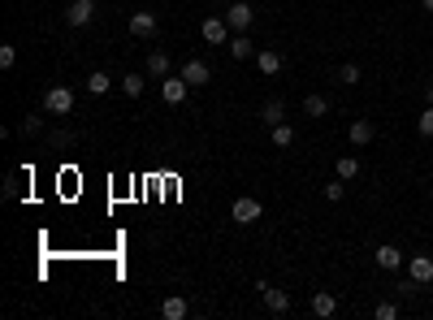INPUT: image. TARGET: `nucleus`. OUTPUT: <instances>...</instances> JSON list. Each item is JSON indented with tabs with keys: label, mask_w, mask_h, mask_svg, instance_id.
Here are the masks:
<instances>
[{
	"label": "nucleus",
	"mask_w": 433,
	"mask_h": 320,
	"mask_svg": "<svg viewBox=\"0 0 433 320\" xmlns=\"http://www.w3.org/2000/svg\"><path fill=\"white\" fill-rule=\"evenodd\" d=\"M44 113H48V117L74 113V91H70V87H48V91H44Z\"/></svg>",
	"instance_id": "1"
},
{
	"label": "nucleus",
	"mask_w": 433,
	"mask_h": 320,
	"mask_svg": "<svg viewBox=\"0 0 433 320\" xmlns=\"http://www.w3.org/2000/svg\"><path fill=\"white\" fill-rule=\"evenodd\" d=\"M338 83L343 87H356L360 83V66H351V61H347V66H338Z\"/></svg>",
	"instance_id": "25"
},
{
	"label": "nucleus",
	"mask_w": 433,
	"mask_h": 320,
	"mask_svg": "<svg viewBox=\"0 0 433 320\" xmlns=\"http://www.w3.org/2000/svg\"><path fill=\"white\" fill-rule=\"evenodd\" d=\"M131 35L135 39H152L156 35V13H131Z\"/></svg>",
	"instance_id": "11"
},
{
	"label": "nucleus",
	"mask_w": 433,
	"mask_h": 320,
	"mask_svg": "<svg viewBox=\"0 0 433 320\" xmlns=\"http://www.w3.org/2000/svg\"><path fill=\"white\" fill-rule=\"evenodd\" d=\"M356 173H360V160H356V156H338V178H343V182H351Z\"/></svg>",
	"instance_id": "23"
},
{
	"label": "nucleus",
	"mask_w": 433,
	"mask_h": 320,
	"mask_svg": "<svg viewBox=\"0 0 433 320\" xmlns=\"http://www.w3.org/2000/svg\"><path fill=\"white\" fill-rule=\"evenodd\" d=\"M373 139H377V126L368 121V117H360L356 126H351V143H356V148H368Z\"/></svg>",
	"instance_id": "14"
},
{
	"label": "nucleus",
	"mask_w": 433,
	"mask_h": 320,
	"mask_svg": "<svg viewBox=\"0 0 433 320\" xmlns=\"http://www.w3.org/2000/svg\"><path fill=\"white\" fill-rule=\"evenodd\" d=\"M429 104H433V83H429Z\"/></svg>",
	"instance_id": "32"
},
{
	"label": "nucleus",
	"mask_w": 433,
	"mask_h": 320,
	"mask_svg": "<svg viewBox=\"0 0 433 320\" xmlns=\"http://www.w3.org/2000/svg\"><path fill=\"white\" fill-rule=\"evenodd\" d=\"M373 260H377V268H390V273H394V268H403V260H407V255L398 251L394 243H381V247L373 251Z\"/></svg>",
	"instance_id": "9"
},
{
	"label": "nucleus",
	"mask_w": 433,
	"mask_h": 320,
	"mask_svg": "<svg viewBox=\"0 0 433 320\" xmlns=\"http://www.w3.org/2000/svg\"><path fill=\"white\" fill-rule=\"evenodd\" d=\"M343 195H347V186H343V178H334V182L325 186V199H329V203H338Z\"/></svg>",
	"instance_id": "29"
},
{
	"label": "nucleus",
	"mask_w": 433,
	"mask_h": 320,
	"mask_svg": "<svg viewBox=\"0 0 433 320\" xmlns=\"http://www.w3.org/2000/svg\"><path fill=\"white\" fill-rule=\"evenodd\" d=\"M407 277L416 286H429L433 281V260H429V255H407Z\"/></svg>",
	"instance_id": "8"
},
{
	"label": "nucleus",
	"mask_w": 433,
	"mask_h": 320,
	"mask_svg": "<svg viewBox=\"0 0 433 320\" xmlns=\"http://www.w3.org/2000/svg\"><path fill=\"white\" fill-rule=\"evenodd\" d=\"M230 217H234V226H256V221L264 217V203H260V199H251V195H243V199H234Z\"/></svg>",
	"instance_id": "2"
},
{
	"label": "nucleus",
	"mask_w": 433,
	"mask_h": 320,
	"mask_svg": "<svg viewBox=\"0 0 433 320\" xmlns=\"http://www.w3.org/2000/svg\"><path fill=\"white\" fill-rule=\"evenodd\" d=\"M256 290H260L264 308L273 312V316H286V312H291V294H286V290H278V286H269V281H260V286H256Z\"/></svg>",
	"instance_id": "3"
},
{
	"label": "nucleus",
	"mask_w": 433,
	"mask_h": 320,
	"mask_svg": "<svg viewBox=\"0 0 433 320\" xmlns=\"http://www.w3.org/2000/svg\"><path fill=\"white\" fill-rule=\"evenodd\" d=\"M74 134L70 130H48V148H52V152H66V148H74Z\"/></svg>",
	"instance_id": "20"
},
{
	"label": "nucleus",
	"mask_w": 433,
	"mask_h": 320,
	"mask_svg": "<svg viewBox=\"0 0 433 320\" xmlns=\"http://www.w3.org/2000/svg\"><path fill=\"white\" fill-rule=\"evenodd\" d=\"M95 18V0H70V9H66V22L78 30V26H87Z\"/></svg>",
	"instance_id": "7"
},
{
	"label": "nucleus",
	"mask_w": 433,
	"mask_h": 320,
	"mask_svg": "<svg viewBox=\"0 0 433 320\" xmlns=\"http://www.w3.org/2000/svg\"><path fill=\"white\" fill-rule=\"evenodd\" d=\"M421 5H425V9H429V13H433V0H421Z\"/></svg>",
	"instance_id": "31"
},
{
	"label": "nucleus",
	"mask_w": 433,
	"mask_h": 320,
	"mask_svg": "<svg viewBox=\"0 0 433 320\" xmlns=\"http://www.w3.org/2000/svg\"><path fill=\"white\" fill-rule=\"evenodd\" d=\"M256 66H260V74L264 78H273V74H282V52H273V48H260V52H256Z\"/></svg>",
	"instance_id": "10"
},
{
	"label": "nucleus",
	"mask_w": 433,
	"mask_h": 320,
	"mask_svg": "<svg viewBox=\"0 0 433 320\" xmlns=\"http://www.w3.org/2000/svg\"><path fill=\"white\" fill-rule=\"evenodd\" d=\"M148 78H169V70H173V61H169V52H148Z\"/></svg>",
	"instance_id": "13"
},
{
	"label": "nucleus",
	"mask_w": 433,
	"mask_h": 320,
	"mask_svg": "<svg viewBox=\"0 0 433 320\" xmlns=\"http://www.w3.org/2000/svg\"><path fill=\"white\" fill-rule=\"evenodd\" d=\"M416 130H421L425 139H433V104L425 108V113H421V117H416Z\"/></svg>",
	"instance_id": "27"
},
{
	"label": "nucleus",
	"mask_w": 433,
	"mask_h": 320,
	"mask_svg": "<svg viewBox=\"0 0 433 320\" xmlns=\"http://www.w3.org/2000/svg\"><path fill=\"white\" fill-rule=\"evenodd\" d=\"M186 91H191V83H186L182 74H178V78H165V83H160V100H165L169 108H178V104L186 100Z\"/></svg>",
	"instance_id": "5"
},
{
	"label": "nucleus",
	"mask_w": 433,
	"mask_h": 320,
	"mask_svg": "<svg viewBox=\"0 0 433 320\" xmlns=\"http://www.w3.org/2000/svg\"><path fill=\"white\" fill-rule=\"evenodd\" d=\"M291 143H295V130H291V126H273V148H291Z\"/></svg>",
	"instance_id": "24"
},
{
	"label": "nucleus",
	"mask_w": 433,
	"mask_h": 320,
	"mask_svg": "<svg viewBox=\"0 0 433 320\" xmlns=\"http://www.w3.org/2000/svg\"><path fill=\"white\" fill-rule=\"evenodd\" d=\"M182 78H186L191 87H204V83H208V78H213V74H208V66H204L200 57H191L186 66H182Z\"/></svg>",
	"instance_id": "12"
},
{
	"label": "nucleus",
	"mask_w": 433,
	"mask_h": 320,
	"mask_svg": "<svg viewBox=\"0 0 433 320\" xmlns=\"http://www.w3.org/2000/svg\"><path fill=\"white\" fill-rule=\"evenodd\" d=\"M303 113H308V117H325L329 100H325V95H303Z\"/></svg>",
	"instance_id": "19"
},
{
	"label": "nucleus",
	"mask_w": 433,
	"mask_h": 320,
	"mask_svg": "<svg viewBox=\"0 0 433 320\" xmlns=\"http://www.w3.org/2000/svg\"><path fill=\"white\" fill-rule=\"evenodd\" d=\"M334 312H338V299H334L329 290H316V294H312V316L325 320V316H334Z\"/></svg>",
	"instance_id": "15"
},
{
	"label": "nucleus",
	"mask_w": 433,
	"mask_h": 320,
	"mask_svg": "<svg viewBox=\"0 0 433 320\" xmlns=\"http://www.w3.org/2000/svg\"><path fill=\"white\" fill-rule=\"evenodd\" d=\"M200 35H204V43H230V22L226 18H204Z\"/></svg>",
	"instance_id": "6"
},
{
	"label": "nucleus",
	"mask_w": 433,
	"mask_h": 320,
	"mask_svg": "<svg viewBox=\"0 0 433 320\" xmlns=\"http://www.w3.org/2000/svg\"><path fill=\"white\" fill-rule=\"evenodd\" d=\"M122 91H126V100H139V95H143V74H126Z\"/></svg>",
	"instance_id": "21"
},
{
	"label": "nucleus",
	"mask_w": 433,
	"mask_h": 320,
	"mask_svg": "<svg viewBox=\"0 0 433 320\" xmlns=\"http://www.w3.org/2000/svg\"><path fill=\"white\" fill-rule=\"evenodd\" d=\"M260 117H264L269 130H273V126H282V117H286V104H282V100H269V104L260 108Z\"/></svg>",
	"instance_id": "17"
},
{
	"label": "nucleus",
	"mask_w": 433,
	"mask_h": 320,
	"mask_svg": "<svg viewBox=\"0 0 433 320\" xmlns=\"http://www.w3.org/2000/svg\"><path fill=\"white\" fill-rule=\"evenodd\" d=\"M230 57H234V61H247V57H256V43H251L247 35H234V39H230Z\"/></svg>",
	"instance_id": "18"
},
{
	"label": "nucleus",
	"mask_w": 433,
	"mask_h": 320,
	"mask_svg": "<svg viewBox=\"0 0 433 320\" xmlns=\"http://www.w3.org/2000/svg\"><path fill=\"white\" fill-rule=\"evenodd\" d=\"M186 312H191V308H186L182 294H169L165 303H160V316H165V320H186Z\"/></svg>",
	"instance_id": "16"
},
{
	"label": "nucleus",
	"mask_w": 433,
	"mask_h": 320,
	"mask_svg": "<svg viewBox=\"0 0 433 320\" xmlns=\"http://www.w3.org/2000/svg\"><path fill=\"white\" fill-rule=\"evenodd\" d=\"M13 61H18V48H13V43H0V70H13Z\"/></svg>",
	"instance_id": "28"
},
{
	"label": "nucleus",
	"mask_w": 433,
	"mask_h": 320,
	"mask_svg": "<svg viewBox=\"0 0 433 320\" xmlns=\"http://www.w3.org/2000/svg\"><path fill=\"white\" fill-rule=\"evenodd\" d=\"M108 87H113V78H108V74H100V70H95V74L87 78V91H91V95H104Z\"/></svg>",
	"instance_id": "22"
},
{
	"label": "nucleus",
	"mask_w": 433,
	"mask_h": 320,
	"mask_svg": "<svg viewBox=\"0 0 433 320\" xmlns=\"http://www.w3.org/2000/svg\"><path fill=\"white\" fill-rule=\"evenodd\" d=\"M377 320H398V303H377Z\"/></svg>",
	"instance_id": "30"
},
{
	"label": "nucleus",
	"mask_w": 433,
	"mask_h": 320,
	"mask_svg": "<svg viewBox=\"0 0 433 320\" xmlns=\"http://www.w3.org/2000/svg\"><path fill=\"white\" fill-rule=\"evenodd\" d=\"M18 134H22V139H35V134H44V121H39V117H26V121L18 126Z\"/></svg>",
	"instance_id": "26"
},
{
	"label": "nucleus",
	"mask_w": 433,
	"mask_h": 320,
	"mask_svg": "<svg viewBox=\"0 0 433 320\" xmlns=\"http://www.w3.org/2000/svg\"><path fill=\"white\" fill-rule=\"evenodd\" d=\"M226 22H230V30H234V35H243V30L256 22V9L247 5V0H234V5L226 9Z\"/></svg>",
	"instance_id": "4"
}]
</instances>
